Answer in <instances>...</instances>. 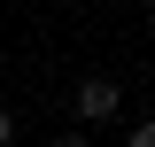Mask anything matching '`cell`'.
<instances>
[{
  "mask_svg": "<svg viewBox=\"0 0 155 147\" xmlns=\"http://www.w3.org/2000/svg\"><path fill=\"white\" fill-rule=\"evenodd\" d=\"M54 147H93V132H62V139H54Z\"/></svg>",
  "mask_w": 155,
  "mask_h": 147,
  "instance_id": "cell-2",
  "label": "cell"
},
{
  "mask_svg": "<svg viewBox=\"0 0 155 147\" xmlns=\"http://www.w3.org/2000/svg\"><path fill=\"white\" fill-rule=\"evenodd\" d=\"M8 139H16V116H8V109H0V147H8Z\"/></svg>",
  "mask_w": 155,
  "mask_h": 147,
  "instance_id": "cell-4",
  "label": "cell"
},
{
  "mask_svg": "<svg viewBox=\"0 0 155 147\" xmlns=\"http://www.w3.org/2000/svg\"><path fill=\"white\" fill-rule=\"evenodd\" d=\"M116 101H124V93H116V77H85V85H78V116H85V124H109Z\"/></svg>",
  "mask_w": 155,
  "mask_h": 147,
  "instance_id": "cell-1",
  "label": "cell"
},
{
  "mask_svg": "<svg viewBox=\"0 0 155 147\" xmlns=\"http://www.w3.org/2000/svg\"><path fill=\"white\" fill-rule=\"evenodd\" d=\"M0 70H8V47H0Z\"/></svg>",
  "mask_w": 155,
  "mask_h": 147,
  "instance_id": "cell-5",
  "label": "cell"
},
{
  "mask_svg": "<svg viewBox=\"0 0 155 147\" xmlns=\"http://www.w3.org/2000/svg\"><path fill=\"white\" fill-rule=\"evenodd\" d=\"M132 147H155V124H132Z\"/></svg>",
  "mask_w": 155,
  "mask_h": 147,
  "instance_id": "cell-3",
  "label": "cell"
}]
</instances>
